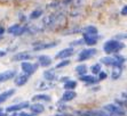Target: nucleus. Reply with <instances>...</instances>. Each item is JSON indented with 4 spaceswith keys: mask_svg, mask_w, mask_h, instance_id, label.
Returning a JSON list of instances; mask_svg holds the SVG:
<instances>
[{
    "mask_svg": "<svg viewBox=\"0 0 127 116\" xmlns=\"http://www.w3.org/2000/svg\"><path fill=\"white\" fill-rule=\"evenodd\" d=\"M97 27L96 26H93V25H88V26H85L83 29V33L85 34H91V35H97Z\"/></svg>",
    "mask_w": 127,
    "mask_h": 116,
    "instance_id": "20",
    "label": "nucleus"
},
{
    "mask_svg": "<svg viewBox=\"0 0 127 116\" xmlns=\"http://www.w3.org/2000/svg\"><path fill=\"white\" fill-rule=\"evenodd\" d=\"M52 63H53V59L49 57V56L47 55H41L38 57V64L39 66L41 67H49L50 65H52Z\"/></svg>",
    "mask_w": 127,
    "mask_h": 116,
    "instance_id": "13",
    "label": "nucleus"
},
{
    "mask_svg": "<svg viewBox=\"0 0 127 116\" xmlns=\"http://www.w3.org/2000/svg\"><path fill=\"white\" fill-rule=\"evenodd\" d=\"M7 30H5V27L3 26H0V35H3V33L6 32Z\"/></svg>",
    "mask_w": 127,
    "mask_h": 116,
    "instance_id": "37",
    "label": "nucleus"
},
{
    "mask_svg": "<svg viewBox=\"0 0 127 116\" xmlns=\"http://www.w3.org/2000/svg\"><path fill=\"white\" fill-rule=\"evenodd\" d=\"M102 66H101V63H96V64H94L92 67H91V72L93 73V75H96V74H100L101 72H102Z\"/></svg>",
    "mask_w": 127,
    "mask_h": 116,
    "instance_id": "25",
    "label": "nucleus"
},
{
    "mask_svg": "<svg viewBox=\"0 0 127 116\" xmlns=\"http://www.w3.org/2000/svg\"><path fill=\"white\" fill-rule=\"evenodd\" d=\"M83 39H84V41H85V44H87V46H89V47H93L97 43L98 39H101V37L100 35H91V34H85V33H84Z\"/></svg>",
    "mask_w": 127,
    "mask_h": 116,
    "instance_id": "10",
    "label": "nucleus"
},
{
    "mask_svg": "<svg viewBox=\"0 0 127 116\" xmlns=\"http://www.w3.org/2000/svg\"><path fill=\"white\" fill-rule=\"evenodd\" d=\"M20 29H21V25H20V24H14V25L9 26L8 29H7V32H8L9 34H15Z\"/></svg>",
    "mask_w": 127,
    "mask_h": 116,
    "instance_id": "26",
    "label": "nucleus"
},
{
    "mask_svg": "<svg viewBox=\"0 0 127 116\" xmlns=\"http://www.w3.org/2000/svg\"><path fill=\"white\" fill-rule=\"evenodd\" d=\"M38 67H39L38 63H37V64H32V63H30V61H23V63H21V68H22V71H23V73L29 76L34 74V72L37 71Z\"/></svg>",
    "mask_w": 127,
    "mask_h": 116,
    "instance_id": "3",
    "label": "nucleus"
},
{
    "mask_svg": "<svg viewBox=\"0 0 127 116\" xmlns=\"http://www.w3.org/2000/svg\"><path fill=\"white\" fill-rule=\"evenodd\" d=\"M42 14H44V10L42 9H34L31 14H30V19H37V18L41 17Z\"/></svg>",
    "mask_w": 127,
    "mask_h": 116,
    "instance_id": "23",
    "label": "nucleus"
},
{
    "mask_svg": "<svg viewBox=\"0 0 127 116\" xmlns=\"http://www.w3.org/2000/svg\"><path fill=\"white\" fill-rule=\"evenodd\" d=\"M56 46H57V41H54V42H48V43H41V44H38V46H34L33 50L34 51H39V50H44V49H50V48H54Z\"/></svg>",
    "mask_w": 127,
    "mask_h": 116,
    "instance_id": "17",
    "label": "nucleus"
},
{
    "mask_svg": "<svg viewBox=\"0 0 127 116\" xmlns=\"http://www.w3.org/2000/svg\"><path fill=\"white\" fill-rule=\"evenodd\" d=\"M18 116H34L32 113H27V112H20Z\"/></svg>",
    "mask_w": 127,
    "mask_h": 116,
    "instance_id": "34",
    "label": "nucleus"
},
{
    "mask_svg": "<svg viewBox=\"0 0 127 116\" xmlns=\"http://www.w3.org/2000/svg\"><path fill=\"white\" fill-rule=\"evenodd\" d=\"M2 112H3V109H2L1 107H0V113H2Z\"/></svg>",
    "mask_w": 127,
    "mask_h": 116,
    "instance_id": "44",
    "label": "nucleus"
},
{
    "mask_svg": "<svg viewBox=\"0 0 127 116\" xmlns=\"http://www.w3.org/2000/svg\"><path fill=\"white\" fill-rule=\"evenodd\" d=\"M76 97H77V93L74 90H66L61 97V102H69L73 100Z\"/></svg>",
    "mask_w": 127,
    "mask_h": 116,
    "instance_id": "14",
    "label": "nucleus"
},
{
    "mask_svg": "<svg viewBox=\"0 0 127 116\" xmlns=\"http://www.w3.org/2000/svg\"><path fill=\"white\" fill-rule=\"evenodd\" d=\"M79 80L81 82H84V83L88 84V85H91V84H96L98 82L97 77H95L94 75H88V74H86V75H84V76H80Z\"/></svg>",
    "mask_w": 127,
    "mask_h": 116,
    "instance_id": "16",
    "label": "nucleus"
},
{
    "mask_svg": "<svg viewBox=\"0 0 127 116\" xmlns=\"http://www.w3.org/2000/svg\"><path fill=\"white\" fill-rule=\"evenodd\" d=\"M74 71H76V73H77L80 77V76H84L87 74V66H86L85 64H80V65H78V66H76Z\"/></svg>",
    "mask_w": 127,
    "mask_h": 116,
    "instance_id": "21",
    "label": "nucleus"
},
{
    "mask_svg": "<svg viewBox=\"0 0 127 116\" xmlns=\"http://www.w3.org/2000/svg\"><path fill=\"white\" fill-rule=\"evenodd\" d=\"M7 55V52L5 51V50H0V58H2V57H5V56Z\"/></svg>",
    "mask_w": 127,
    "mask_h": 116,
    "instance_id": "38",
    "label": "nucleus"
},
{
    "mask_svg": "<svg viewBox=\"0 0 127 116\" xmlns=\"http://www.w3.org/2000/svg\"><path fill=\"white\" fill-rule=\"evenodd\" d=\"M29 59H31V55H30L29 52H25V51L16 52L12 57L13 61H21V63H23V61H29Z\"/></svg>",
    "mask_w": 127,
    "mask_h": 116,
    "instance_id": "9",
    "label": "nucleus"
},
{
    "mask_svg": "<svg viewBox=\"0 0 127 116\" xmlns=\"http://www.w3.org/2000/svg\"><path fill=\"white\" fill-rule=\"evenodd\" d=\"M63 88H64L65 90H74L77 88V81L70 80V81H68L66 83L63 84Z\"/></svg>",
    "mask_w": 127,
    "mask_h": 116,
    "instance_id": "22",
    "label": "nucleus"
},
{
    "mask_svg": "<svg viewBox=\"0 0 127 116\" xmlns=\"http://www.w3.org/2000/svg\"><path fill=\"white\" fill-rule=\"evenodd\" d=\"M29 77L30 76L27 75V74H24V73H22V74H17L14 78L15 85H17V87H23V85H25V84L29 82Z\"/></svg>",
    "mask_w": 127,
    "mask_h": 116,
    "instance_id": "11",
    "label": "nucleus"
},
{
    "mask_svg": "<svg viewBox=\"0 0 127 116\" xmlns=\"http://www.w3.org/2000/svg\"><path fill=\"white\" fill-rule=\"evenodd\" d=\"M103 109L106 113H109L111 116H125L126 112L121 106L116 104H108L105 106H103Z\"/></svg>",
    "mask_w": 127,
    "mask_h": 116,
    "instance_id": "2",
    "label": "nucleus"
},
{
    "mask_svg": "<svg viewBox=\"0 0 127 116\" xmlns=\"http://www.w3.org/2000/svg\"><path fill=\"white\" fill-rule=\"evenodd\" d=\"M30 110L34 116L40 115V114H42L45 112V106L42 104H40V102H34V104L30 106Z\"/></svg>",
    "mask_w": 127,
    "mask_h": 116,
    "instance_id": "12",
    "label": "nucleus"
},
{
    "mask_svg": "<svg viewBox=\"0 0 127 116\" xmlns=\"http://www.w3.org/2000/svg\"><path fill=\"white\" fill-rule=\"evenodd\" d=\"M97 54V50L95 48H87V49H84L79 52L78 55V61H85L87 59H89L91 57H93L94 55Z\"/></svg>",
    "mask_w": 127,
    "mask_h": 116,
    "instance_id": "5",
    "label": "nucleus"
},
{
    "mask_svg": "<svg viewBox=\"0 0 127 116\" xmlns=\"http://www.w3.org/2000/svg\"><path fill=\"white\" fill-rule=\"evenodd\" d=\"M113 57H115L116 59H117V60L120 63V64H124L125 60H126V58H125L124 56H121L120 54H115V55H113Z\"/></svg>",
    "mask_w": 127,
    "mask_h": 116,
    "instance_id": "30",
    "label": "nucleus"
},
{
    "mask_svg": "<svg viewBox=\"0 0 127 116\" xmlns=\"http://www.w3.org/2000/svg\"><path fill=\"white\" fill-rule=\"evenodd\" d=\"M121 96L124 97V99H127V93H126V92H124L123 95H121Z\"/></svg>",
    "mask_w": 127,
    "mask_h": 116,
    "instance_id": "41",
    "label": "nucleus"
},
{
    "mask_svg": "<svg viewBox=\"0 0 127 116\" xmlns=\"http://www.w3.org/2000/svg\"><path fill=\"white\" fill-rule=\"evenodd\" d=\"M125 48L124 42L117 40V39H111V40H108L105 43L103 44V50L105 54H118L121 49Z\"/></svg>",
    "mask_w": 127,
    "mask_h": 116,
    "instance_id": "1",
    "label": "nucleus"
},
{
    "mask_svg": "<svg viewBox=\"0 0 127 116\" xmlns=\"http://www.w3.org/2000/svg\"><path fill=\"white\" fill-rule=\"evenodd\" d=\"M71 47L73 48L74 46H81V44H85V41H84V39H78V40H74L71 42Z\"/></svg>",
    "mask_w": 127,
    "mask_h": 116,
    "instance_id": "29",
    "label": "nucleus"
},
{
    "mask_svg": "<svg viewBox=\"0 0 127 116\" xmlns=\"http://www.w3.org/2000/svg\"><path fill=\"white\" fill-rule=\"evenodd\" d=\"M126 59H127V58H126Z\"/></svg>",
    "mask_w": 127,
    "mask_h": 116,
    "instance_id": "46",
    "label": "nucleus"
},
{
    "mask_svg": "<svg viewBox=\"0 0 127 116\" xmlns=\"http://www.w3.org/2000/svg\"><path fill=\"white\" fill-rule=\"evenodd\" d=\"M25 31H27V26H21V29L18 30L17 32L15 33V37H21V35H23L24 34V32H25Z\"/></svg>",
    "mask_w": 127,
    "mask_h": 116,
    "instance_id": "31",
    "label": "nucleus"
},
{
    "mask_svg": "<svg viewBox=\"0 0 127 116\" xmlns=\"http://www.w3.org/2000/svg\"><path fill=\"white\" fill-rule=\"evenodd\" d=\"M9 116H18L17 113H12V115H9Z\"/></svg>",
    "mask_w": 127,
    "mask_h": 116,
    "instance_id": "42",
    "label": "nucleus"
},
{
    "mask_svg": "<svg viewBox=\"0 0 127 116\" xmlns=\"http://www.w3.org/2000/svg\"><path fill=\"white\" fill-rule=\"evenodd\" d=\"M101 64L105 65V66H112V67H121L123 68V64H120L115 57H110V56H105L100 59Z\"/></svg>",
    "mask_w": 127,
    "mask_h": 116,
    "instance_id": "6",
    "label": "nucleus"
},
{
    "mask_svg": "<svg viewBox=\"0 0 127 116\" xmlns=\"http://www.w3.org/2000/svg\"><path fill=\"white\" fill-rule=\"evenodd\" d=\"M2 39H3V35H0V41L2 40Z\"/></svg>",
    "mask_w": 127,
    "mask_h": 116,
    "instance_id": "43",
    "label": "nucleus"
},
{
    "mask_svg": "<svg viewBox=\"0 0 127 116\" xmlns=\"http://www.w3.org/2000/svg\"><path fill=\"white\" fill-rule=\"evenodd\" d=\"M0 93H1V92H0Z\"/></svg>",
    "mask_w": 127,
    "mask_h": 116,
    "instance_id": "45",
    "label": "nucleus"
},
{
    "mask_svg": "<svg viewBox=\"0 0 127 116\" xmlns=\"http://www.w3.org/2000/svg\"><path fill=\"white\" fill-rule=\"evenodd\" d=\"M15 92H16L15 89H9V90H6V91H3V92L0 93V105L3 104L5 101H7L12 96H14Z\"/></svg>",
    "mask_w": 127,
    "mask_h": 116,
    "instance_id": "15",
    "label": "nucleus"
},
{
    "mask_svg": "<svg viewBox=\"0 0 127 116\" xmlns=\"http://www.w3.org/2000/svg\"><path fill=\"white\" fill-rule=\"evenodd\" d=\"M73 48L72 47H69V48H64V49H62L61 51H59L56 54V56H55V59H61V60H63V59H68L69 57H71V56L73 55Z\"/></svg>",
    "mask_w": 127,
    "mask_h": 116,
    "instance_id": "7",
    "label": "nucleus"
},
{
    "mask_svg": "<svg viewBox=\"0 0 127 116\" xmlns=\"http://www.w3.org/2000/svg\"><path fill=\"white\" fill-rule=\"evenodd\" d=\"M30 102L29 101H21L16 105H12V106H8L6 108V113L12 114V113H17V112H21L24 108H30Z\"/></svg>",
    "mask_w": 127,
    "mask_h": 116,
    "instance_id": "4",
    "label": "nucleus"
},
{
    "mask_svg": "<svg viewBox=\"0 0 127 116\" xmlns=\"http://www.w3.org/2000/svg\"><path fill=\"white\" fill-rule=\"evenodd\" d=\"M121 76V67H113L112 73H111V78L112 80H118Z\"/></svg>",
    "mask_w": 127,
    "mask_h": 116,
    "instance_id": "24",
    "label": "nucleus"
},
{
    "mask_svg": "<svg viewBox=\"0 0 127 116\" xmlns=\"http://www.w3.org/2000/svg\"><path fill=\"white\" fill-rule=\"evenodd\" d=\"M0 116H9V114L8 113H3L2 112V113H0Z\"/></svg>",
    "mask_w": 127,
    "mask_h": 116,
    "instance_id": "40",
    "label": "nucleus"
},
{
    "mask_svg": "<svg viewBox=\"0 0 127 116\" xmlns=\"http://www.w3.org/2000/svg\"><path fill=\"white\" fill-rule=\"evenodd\" d=\"M42 76H44V78L46 81L52 82L56 78V73H55L54 70H46V71H44V73H42Z\"/></svg>",
    "mask_w": 127,
    "mask_h": 116,
    "instance_id": "19",
    "label": "nucleus"
},
{
    "mask_svg": "<svg viewBox=\"0 0 127 116\" xmlns=\"http://www.w3.org/2000/svg\"><path fill=\"white\" fill-rule=\"evenodd\" d=\"M76 114H77L78 116H96L94 115V114L91 112V110H78V112H76Z\"/></svg>",
    "mask_w": 127,
    "mask_h": 116,
    "instance_id": "27",
    "label": "nucleus"
},
{
    "mask_svg": "<svg viewBox=\"0 0 127 116\" xmlns=\"http://www.w3.org/2000/svg\"><path fill=\"white\" fill-rule=\"evenodd\" d=\"M71 78L69 77V76H63V77H61V80H60V81L62 82V83H66V82L68 81H70Z\"/></svg>",
    "mask_w": 127,
    "mask_h": 116,
    "instance_id": "36",
    "label": "nucleus"
},
{
    "mask_svg": "<svg viewBox=\"0 0 127 116\" xmlns=\"http://www.w3.org/2000/svg\"><path fill=\"white\" fill-rule=\"evenodd\" d=\"M52 98L49 95H45V93H39V95H34L32 97V101H45V102H50Z\"/></svg>",
    "mask_w": 127,
    "mask_h": 116,
    "instance_id": "18",
    "label": "nucleus"
},
{
    "mask_svg": "<svg viewBox=\"0 0 127 116\" xmlns=\"http://www.w3.org/2000/svg\"><path fill=\"white\" fill-rule=\"evenodd\" d=\"M106 77H108V74H106V72H104V71H102V72L98 74V76H97L98 81H103V80H105Z\"/></svg>",
    "mask_w": 127,
    "mask_h": 116,
    "instance_id": "33",
    "label": "nucleus"
},
{
    "mask_svg": "<svg viewBox=\"0 0 127 116\" xmlns=\"http://www.w3.org/2000/svg\"><path fill=\"white\" fill-rule=\"evenodd\" d=\"M120 14L123 15V16H127V5H126V6L123 7V9H121Z\"/></svg>",
    "mask_w": 127,
    "mask_h": 116,
    "instance_id": "35",
    "label": "nucleus"
},
{
    "mask_svg": "<svg viewBox=\"0 0 127 116\" xmlns=\"http://www.w3.org/2000/svg\"><path fill=\"white\" fill-rule=\"evenodd\" d=\"M16 75H17V72L14 70L1 72L0 73V83H5V82L9 81V80H13V78H15Z\"/></svg>",
    "mask_w": 127,
    "mask_h": 116,
    "instance_id": "8",
    "label": "nucleus"
},
{
    "mask_svg": "<svg viewBox=\"0 0 127 116\" xmlns=\"http://www.w3.org/2000/svg\"><path fill=\"white\" fill-rule=\"evenodd\" d=\"M73 0H63V3L64 5H68V3H70V2H72Z\"/></svg>",
    "mask_w": 127,
    "mask_h": 116,
    "instance_id": "39",
    "label": "nucleus"
},
{
    "mask_svg": "<svg viewBox=\"0 0 127 116\" xmlns=\"http://www.w3.org/2000/svg\"><path fill=\"white\" fill-rule=\"evenodd\" d=\"M116 104L121 106V107H126L127 108V99H124V100H119V99H116Z\"/></svg>",
    "mask_w": 127,
    "mask_h": 116,
    "instance_id": "32",
    "label": "nucleus"
},
{
    "mask_svg": "<svg viewBox=\"0 0 127 116\" xmlns=\"http://www.w3.org/2000/svg\"><path fill=\"white\" fill-rule=\"evenodd\" d=\"M71 61L69 60V59H63V60H61L59 63V64H56V68H62V67H65V66H68V65H70Z\"/></svg>",
    "mask_w": 127,
    "mask_h": 116,
    "instance_id": "28",
    "label": "nucleus"
}]
</instances>
